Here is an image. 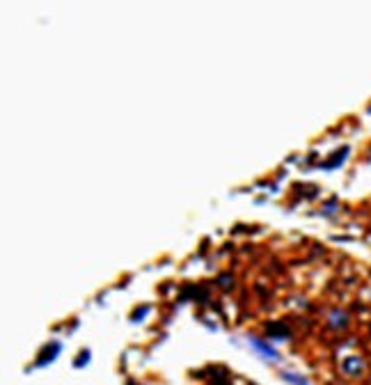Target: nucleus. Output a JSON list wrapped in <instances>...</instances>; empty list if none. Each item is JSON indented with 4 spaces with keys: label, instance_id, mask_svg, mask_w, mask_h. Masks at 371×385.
<instances>
[{
    "label": "nucleus",
    "instance_id": "1",
    "mask_svg": "<svg viewBox=\"0 0 371 385\" xmlns=\"http://www.w3.org/2000/svg\"><path fill=\"white\" fill-rule=\"evenodd\" d=\"M58 353H60V342H51V346H46L44 353L39 356V360H37V367H44L46 362H53Z\"/></svg>",
    "mask_w": 371,
    "mask_h": 385
},
{
    "label": "nucleus",
    "instance_id": "2",
    "mask_svg": "<svg viewBox=\"0 0 371 385\" xmlns=\"http://www.w3.org/2000/svg\"><path fill=\"white\" fill-rule=\"evenodd\" d=\"M341 369H344L346 374H351V376H358V374L365 369V362L360 360L358 356H351V358H346V360H344Z\"/></svg>",
    "mask_w": 371,
    "mask_h": 385
},
{
    "label": "nucleus",
    "instance_id": "3",
    "mask_svg": "<svg viewBox=\"0 0 371 385\" xmlns=\"http://www.w3.org/2000/svg\"><path fill=\"white\" fill-rule=\"evenodd\" d=\"M250 344L254 346V349L259 351V353H263L266 358H270V360H280V356H277V351L273 349V346H268L266 342H261V339H257V337H250Z\"/></svg>",
    "mask_w": 371,
    "mask_h": 385
},
{
    "label": "nucleus",
    "instance_id": "4",
    "mask_svg": "<svg viewBox=\"0 0 371 385\" xmlns=\"http://www.w3.org/2000/svg\"><path fill=\"white\" fill-rule=\"evenodd\" d=\"M284 381H289V383H294V385H307L305 379H298L296 374H287V372H284Z\"/></svg>",
    "mask_w": 371,
    "mask_h": 385
},
{
    "label": "nucleus",
    "instance_id": "5",
    "mask_svg": "<svg viewBox=\"0 0 371 385\" xmlns=\"http://www.w3.org/2000/svg\"><path fill=\"white\" fill-rule=\"evenodd\" d=\"M87 360H90V351H83L80 356H78V360L73 362L76 367H83V365H87Z\"/></svg>",
    "mask_w": 371,
    "mask_h": 385
},
{
    "label": "nucleus",
    "instance_id": "6",
    "mask_svg": "<svg viewBox=\"0 0 371 385\" xmlns=\"http://www.w3.org/2000/svg\"><path fill=\"white\" fill-rule=\"evenodd\" d=\"M149 312V308H142V309H138V312L133 314V319H138V316H144V314Z\"/></svg>",
    "mask_w": 371,
    "mask_h": 385
},
{
    "label": "nucleus",
    "instance_id": "7",
    "mask_svg": "<svg viewBox=\"0 0 371 385\" xmlns=\"http://www.w3.org/2000/svg\"><path fill=\"white\" fill-rule=\"evenodd\" d=\"M128 385H133V383H128Z\"/></svg>",
    "mask_w": 371,
    "mask_h": 385
}]
</instances>
